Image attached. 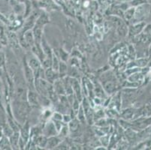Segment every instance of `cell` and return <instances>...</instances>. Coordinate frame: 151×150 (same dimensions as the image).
Masks as SVG:
<instances>
[{"label": "cell", "instance_id": "cell-1", "mask_svg": "<svg viewBox=\"0 0 151 150\" xmlns=\"http://www.w3.org/2000/svg\"><path fill=\"white\" fill-rule=\"evenodd\" d=\"M150 13V5L145 4V5H140L135 8L134 18V20H138V22L145 21V19L148 18Z\"/></svg>", "mask_w": 151, "mask_h": 150}, {"label": "cell", "instance_id": "cell-2", "mask_svg": "<svg viewBox=\"0 0 151 150\" xmlns=\"http://www.w3.org/2000/svg\"><path fill=\"white\" fill-rule=\"evenodd\" d=\"M57 134H58V131L56 129L54 124L53 122H47L46 125V126L45 127L43 131V134L47 137H52V136L57 135Z\"/></svg>", "mask_w": 151, "mask_h": 150}, {"label": "cell", "instance_id": "cell-3", "mask_svg": "<svg viewBox=\"0 0 151 150\" xmlns=\"http://www.w3.org/2000/svg\"><path fill=\"white\" fill-rule=\"evenodd\" d=\"M145 26H146V23L144 21L139 22V23H136V24L133 25L132 27H131L132 28H130L129 29L130 35H132V36L139 35L141 32L144 31V29L145 28Z\"/></svg>", "mask_w": 151, "mask_h": 150}, {"label": "cell", "instance_id": "cell-4", "mask_svg": "<svg viewBox=\"0 0 151 150\" xmlns=\"http://www.w3.org/2000/svg\"><path fill=\"white\" fill-rule=\"evenodd\" d=\"M57 75H58L57 71L53 70L52 68H49L45 69V79L48 81L49 83H54V81L57 79V78H58Z\"/></svg>", "mask_w": 151, "mask_h": 150}, {"label": "cell", "instance_id": "cell-5", "mask_svg": "<svg viewBox=\"0 0 151 150\" xmlns=\"http://www.w3.org/2000/svg\"><path fill=\"white\" fill-rule=\"evenodd\" d=\"M28 65L34 73V75H38V71L41 68L40 61L36 58H32L28 62Z\"/></svg>", "mask_w": 151, "mask_h": 150}, {"label": "cell", "instance_id": "cell-6", "mask_svg": "<svg viewBox=\"0 0 151 150\" xmlns=\"http://www.w3.org/2000/svg\"><path fill=\"white\" fill-rule=\"evenodd\" d=\"M23 39L25 41L26 44H27L28 46L29 47H33L35 45V38H34L33 33L32 31H31L30 29L27 30L24 35H23Z\"/></svg>", "mask_w": 151, "mask_h": 150}, {"label": "cell", "instance_id": "cell-7", "mask_svg": "<svg viewBox=\"0 0 151 150\" xmlns=\"http://www.w3.org/2000/svg\"><path fill=\"white\" fill-rule=\"evenodd\" d=\"M61 142V139L59 138L58 137H56V135L49 137L47 141L46 147L47 149H53L57 147Z\"/></svg>", "mask_w": 151, "mask_h": 150}, {"label": "cell", "instance_id": "cell-8", "mask_svg": "<svg viewBox=\"0 0 151 150\" xmlns=\"http://www.w3.org/2000/svg\"><path fill=\"white\" fill-rule=\"evenodd\" d=\"M53 86H54V90L55 92L57 93V94L59 95H64L65 93V86H64V84H63L62 82H60V80H56L53 83Z\"/></svg>", "mask_w": 151, "mask_h": 150}, {"label": "cell", "instance_id": "cell-9", "mask_svg": "<svg viewBox=\"0 0 151 150\" xmlns=\"http://www.w3.org/2000/svg\"><path fill=\"white\" fill-rule=\"evenodd\" d=\"M41 47H42V49L43 50L44 53L45 54V56H48V57H52L53 53L51 51V49L49 47V45L47 44V41L45 40V38H42V41H41Z\"/></svg>", "mask_w": 151, "mask_h": 150}, {"label": "cell", "instance_id": "cell-10", "mask_svg": "<svg viewBox=\"0 0 151 150\" xmlns=\"http://www.w3.org/2000/svg\"><path fill=\"white\" fill-rule=\"evenodd\" d=\"M144 78H145V77H144V75L141 72H136L132 74H130L128 80L132 83H136L141 82V81L144 80Z\"/></svg>", "mask_w": 151, "mask_h": 150}, {"label": "cell", "instance_id": "cell-11", "mask_svg": "<svg viewBox=\"0 0 151 150\" xmlns=\"http://www.w3.org/2000/svg\"><path fill=\"white\" fill-rule=\"evenodd\" d=\"M134 11H135V8L134 7H129V8L124 11V17L126 20L130 21L134 18Z\"/></svg>", "mask_w": 151, "mask_h": 150}, {"label": "cell", "instance_id": "cell-12", "mask_svg": "<svg viewBox=\"0 0 151 150\" xmlns=\"http://www.w3.org/2000/svg\"><path fill=\"white\" fill-rule=\"evenodd\" d=\"M20 137L23 139V141L26 144L28 142L27 140H28L29 137V125L27 122L24 125V127H23V130L21 131V137Z\"/></svg>", "mask_w": 151, "mask_h": 150}, {"label": "cell", "instance_id": "cell-13", "mask_svg": "<svg viewBox=\"0 0 151 150\" xmlns=\"http://www.w3.org/2000/svg\"><path fill=\"white\" fill-rule=\"evenodd\" d=\"M28 99L29 101V104L32 106H36L38 104V98L37 97V95L35 93H33L32 91H29L28 94Z\"/></svg>", "mask_w": 151, "mask_h": 150}, {"label": "cell", "instance_id": "cell-14", "mask_svg": "<svg viewBox=\"0 0 151 150\" xmlns=\"http://www.w3.org/2000/svg\"><path fill=\"white\" fill-rule=\"evenodd\" d=\"M12 146L11 143L9 141V137H2V139H0V148L1 149H12L10 147Z\"/></svg>", "mask_w": 151, "mask_h": 150}, {"label": "cell", "instance_id": "cell-15", "mask_svg": "<svg viewBox=\"0 0 151 150\" xmlns=\"http://www.w3.org/2000/svg\"><path fill=\"white\" fill-rule=\"evenodd\" d=\"M60 60H59L58 57L57 56V55L54 54L53 53L52 54V66L51 68H53L55 71H58L59 69V65H60Z\"/></svg>", "mask_w": 151, "mask_h": 150}, {"label": "cell", "instance_id": "cell-16", "mask_svg": "<svg viewBox=\"0 0 151 150\" xmlns=\"http://www.w3.org/2000/svg\"><path fill=\"white\" fill-rule=\"evenodd\" d=\"M129 3L131 7L136 8V7L140 6V5L147 4V2L146 0H130V1H129Z\"/></svg>", "mask_w": 151, "mask_h": 150}, {"label": "cell", "instance_id": "cell-17", "mask_svg": "<svg viewBox=\"0 0 151 150\" xmlns=\"http://www.w3.org/2000/svg\"><path fill=\"white\" fill-rule=\"evenodd\" d=\"M37 144L40 147H46L47 145V137L44 136H41L39 137H37L36 139Z\"/></svg>", "mask_w": 151, "mask_h": 150}, {"label": "cell", "instance_id": "cell-18", "mask_svg": "<svg viewBox=\"0 0 151 150\" xmlns=\"http://www.w3.org/2000/svg\"><path fill=\"white\" fill-rule=\"evenodd\" d=\"M68 128L72 132H75L78 131V121L76 119H73L69 122V126H68Z\"/></svg>", "mask_w": 151, "mask_h": 150}, {"label": "cell", "instance_id": "cell-19", "mask_svg": "<svg viewBox=\"0 0 151 150\" xmlns=\"http://www.w3.org/2000/svg\"><path fill=\"white\" fill-rule=\"evenodd\" d=\"M105 89L108 92V93H112V92H114V91L115 90V84L114 83L111 82V81H108V83H105Z\"/></svg>", "mask_w": 151, "mask_h": 150}, {"label": "cell", "instance_id": "cell-20", "mask_svg": "<svg viewBox=\"0 0 151 150\" xmlns=\"http://www.w3.org/2000/svg\"><path fill=\"white\" fill-rule=\"evenodd\" d=\"M58 71H60V74H66L67 71V65L63 61L60 62V65H59Z\"/></svg>", "mask_w": 151, "mask_h": 150}, {"label": "cell", "instance_id": "cell-21", "mask_svg": "<svg viewBox=\"0 0 151 150\" xmlns=\"http://www.w3.org/2000/svg\"><path fill=\"white\" fill-rule=\"evenodd\" d=\"M134 62L137 63L136 66H138V67L141 68V67H145L148 64V60H146V59H139V60H136Z\"/></svg>", "mask_w": 151, "mask_h": 150}, {"label": "cell", "instance_id": "cell-22", "mask_svg": "<svg viewBox=\"0 0 151 150\" xmlns=\"http://www.w3.org/2000/svg\"><path fill=\"white\" fill-rule=\"evenodd\" d=\"M144 112L143 113H145V116H151V104H146L145 106V109H144Z\"/></svg>", "mask_w": 151, "mask_h": 150}, {"label": "cell", "instance_id": "cell-23", "mask_svg": "<svg viewBox=\"0 0 151 150\" xmlns=\"http://www.w3.org/2000/svg\"><path fill=\"white\" fill-rule=\"evenodd\" d=\"M63 115H62L60 113H53V120L63 122Z\"/></svg>", "mask_w": 151, "mask_h": 150}, {"label": "cell", "instance_id": "cell-24", "mask_svg": "<svg viewBox=\"0 0 151 150\" xmlns=\"http://www.w3.org/2000/svg\"><path fill=\"white\" fill-rule=\"evenodd\" d=\"M143 32H144V34H145V35H150V34H151V24L146 25L145 29H144Z\"/></svg>", "mask_w": 151, "mask_h": 150}, {"label": "cell", "instance_id": "cell-25", "mask_svg": "<svg viewBox=\"0 0 151 150\" xmlns=\"http://www.w3.org/2000/svg\"><path fill=\"white\" fill-rule=\"evenodd\" d=\"M5 57L3 53H0V66L5 64Z\"/></svg>", "mask_w": 151, "mask_h": 150}, {"label": "cell", "instance_id": "cell-26", "mask_svg": "<svg viewBox=\"0 0 151 150\" xmlns=\"http://www.w3.org/2000/svg\"><path fill=\"white\" fill-rule=\"evenodd\" d=\"M71 120V117L69 115H66V114L63 115V122H66V123H68V122H69Z\"/></svg>", "mask_w": 151, "mask_h": 150}, {"label": "cell", "instance_id": "cell-27", "mask_svg": "<svg viewBox=\"0 0 151 150\" xmlns=\"http://www.w3.org/2000/svg\"><path fill=\"white\" fill-rule=\"evenodd\" d=\"M148 18H150L151 20V5H150V13H149V17Z\"/></svg>", "mask_w": 151, "mask_h": 150}, {"label": "cell", "instance_id": "cell-28", "mask_svg": "<svg viewBox=\"0 0 151 150\" xmlns=\"http://www.w3.org/2000/svg\"><path fill=\"white\" fill-rule=\"evenodd\" d=\"M147 2V4H149V5H151V0H146Z\"/></svg>", "mask_w": 151, "mask_h": 150}, {"label": "cell", "instance_id": "cell-29", "mask_svg": "<svg viewBox=\"0 0 151 150\" xmlns=\"http://www.w3.org/2000/svg\"><path fill=\"white\" fill-rule=\"evenodd\" d=\"M149 52H150V53H151V44H150V49H149Z\"/></svg>", "mask_w": 151, "mask_h": 150}, {"label": "cell", "instance_id": "cell-30", "mask_svg": "<svg viewBox=\"0 0 151 150\" xmlns=\"http://www.w3.org/2000/svg\"><path fill=\"white\" fill-rule=\"evenodd\" d=\"M120 1H126V2H129L130 0H120Z\"/></svg>", "mask_w": 151, "mask_h": 150}, {"label": "cell", "instance_id": "cell-31", "mask_svg": "<svg viewBox=\"0 0 151 150\" xmlns=\"http://www.w3.org/2000/svg\"><path fill=\"white\" fill-rule=\"evenodd\" d=\"M1 47H2V45H1V44H0V49H1Z\"/></svg>", "mask_w": 151, "mask_h": 150}]
</instances>
